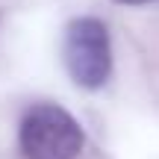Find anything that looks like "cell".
<instances>
[{
  "instance_id": "cell-1",
  "label": "cell",
  "mask_w": 159,
  "mask_h": 159,
  "mask_svg": "<svg viewBox=\"0 0 159 159\" xmlns=\"http://www.w3.org/2000/svg\"><path fill=\"white\" fill-rule=\"evenodd\" d=\"M85 144L80 121L59 103H33L18 124L24 159H77Z\"/></svg>"
},
{
  "instance_id": "cell-2",
  "label": "cell",
  "mask_w": 159,
  "mask_h": 159,
  "mask_svg": "<svg viewBox=\"0 0 159 159\" xmlns=\"http://www.w3.org/2000/svg\"><path fill=\"white\" fill-rule=\"evenodd\" d=\"M65 68L80 89H100L112 74V41L100 18H74L62 44Z\"/></svg>"
},
{
  "instance_id": "cell-3",
  "label": "cell",
  "mask_w": 159,
  "mask_h": 159,
  "mask_svg": "<svg viewBox=\"0 0 159 159\" xmlns=\"http://www.w3.org/2000/svg\"><path fill=\"white\" fill-rule=\"evenodd\" d=\"M115 3H124V6H142V3H150V0H115Z\"/></svg>"
}]
</instances>
